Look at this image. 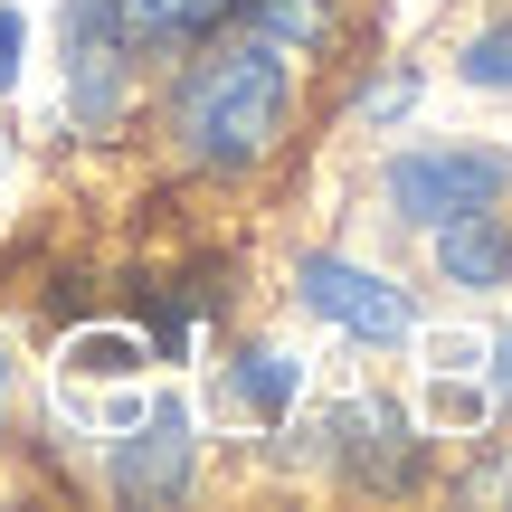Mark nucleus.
Returning a JSON list of instances; mask_svg holds the SVG:
<instances>
[{"label":"nucleus","instance_id":"39448f33","mask_svg":"<svg viewBox=\"0 0 512 512\" xmlns=\"http://www.w3.org/2000/svg\"><path fill=\"white\" fill-rule=\"evenodd\" d=\"M190 465H200V437H190L181 408H152V427H133L114 446V494L124 503H181L190 494Z\"/></svg>","mask_w":512,"mask_h":512},{"label":"nucleus","instance_id":"ddd939ff","mask_svg":"<svg viewBox=\"0 0 512 512\" xmlns=\"http://www.w3.org/2000/svg\"><path fill=\"white\" fill-rule=\"evenodd\" d=\"M408 95H418L408 76H380V86H361V95H351V114H361V124H389V114H399Z\"/></svg>","mask_w":512,"mask_h":512},{"label":"nucleus","instance_id":"4468645a","mask_svg":"<svg viewBox=\"0 0 512 512\" xmlns=\"http://www.w3.org/2000/svg\"><path fill=\"white\" fill-rule=\"evenodd\" d=\"M19 76V10H0V86Z\"/></svg>","mask_w":512,"mask_h":512},{"label":"nucleus","instance_id":"f03ea898","mask_svg":"<svg viewBox=\"0 0 512 512\" xmlns=\"http://www.w3.org/2000/svg\"><path fill=\"white\" fill-rule=\"evenodd\" d=\"M512 190V152H475V143H427L389 162V209L408 228H446V219H475V209H503Z\"/></svg>","mask_w":512,"mask_h":512},{"label":"nucleus","instance_id":"9d476101","mask_svg":"<svg viewBox=\"0 0 512 512\" xmlns=\"http://www.w3.org/2000/svg\"><path fill=\"white\" fill-rule=\"evenodd\" d=\"M228 380H238V399L275 427V418L294 408V389H304V370H294L285 351H238V370H228Z\"/></svg>","mask_w":512,"mask_h":512},{"label":"nucleus","instance_id":"9b49d317","mask_svg":"<svg viewBox=\"0 0 512 512\" xmlns=\"http://www.w3.org/2000/svg\"><path fill=\"white\" fill-rule=\"evenodd\" d=\"M456 76H465V86H512V19H494V29H475V38H465Z\"/></svg>","mask_w":512,"mask_h":512},{"label":"nucleus","instance_id":"423d86ee","mask_svg":"<svg viewBox=\"0 0 512 512\" xmlns=\"http://www.w3.org/2000/svg\"><path fill=\"white\" fill-rule=\"evenodd\" d=\"M332 456H342L351 484H408V475H418V437H408V418L380 408V399L332 418Z\"/></svg>","mask_w":512,"mask_h":512},{"label":"nucleus","instance_id":"6e6552de","mask_svg":"<svg viewBox=\"0 0 512 512\" xmlns=\"http://www.w3.org/2000/svg\"><path fill=\"white\" fill-rule=\"evenodd\" d=\"M238 19V0H124V29L133 48H200Z\"/></svg>","mask_w":512,"mask_h":512},{"label":"nucleus","instance_id":"20e7f679","mask_svg":"<svg viewBox=\"0 0 512 512\" xmlns=\"http://www.w3.org/2000/svg\"><path fill=\"white\" fill-rule=\"evenodd\" d=\"M294 285H304V304L323 313V323H342L351 342H408L418 332V313H408V294L389 285V275H370V266H351V256H304L294 266Z\"/></svg>","mask_w":512,"mask_h":512},{"label":"nucleus","instance_id":"2eb2a0df","mask_svg":"<svg viewBox=\"0 0 512 512\" xmlns=\"http://www.w3.org/2000/svg\"><path fill=\"white\" fill-rule=\"evenodd\" d=\"M494 399L512 408V332H503V342H494Z\"/></svg>","mask_w":512,"mask_h":512},{"label":"nucleus","instance_id":"f8f14e48","mask_svg":"<svg viewBox=\"0 0 512 512\" xmlns=\"http://www.w3.org/2000/svg\"><path fill=\"white\" fill-rule=\"evenodd\" d=\"M67 370H86V380H124V370H143V342H124V332H86V342L67 351Z\"/></svg>","mask_w":512,"mask_h":512},{"label":"nucleus","instance_id":"1a4fd4ad","mask_svg":"<svg viewBox=\"0 0 512 512\" xmlns=\"http://www.w3.org/2000/svg\"><path fill=\"white\" fill-rule=\"evenodd\" d=\"M238 10L256 19V38H266V48H294V57L332 48V0H238Z\"/></svg>","mask_w":512,"mask_h":512},{"label":"nucleus","instance_id":"7ed1b4c3","mask_svg":"<svg viewBox=\"0 0 512 512\" xmlns=\"http://www.w3.org/2000/svg\"><path fill=\"white\" fill-rule=\"evenodd\" d=\"M133 29L124 0H67V114L86 133H105L124 114V76H133Z\"/></svg>","mask_w":512,"mask_h":512},{"label":"nucleus","instance_id":"0eeeda50","mask_svg":"<svg viewBox=\"0 0 512 512\" xmlns=\"http://www.w3.org/2000/svg\"><path fill=\"white\" fill-rule=\"evenodd\" d=\"M437 266H446V285H503L512 275V228H503V209H475V219H446L437 228Z\"/></svg>","mask_w":512,"mask_h":512},{"label":"nucleus","instance_id":"f257e3e1","mask_svg":"<svg viewBox=\"0 0 512 512\" xmlns=\"http://www.w3.org/2000/svg\"><path fill=\"white\" fill-rule=\"evenodd\" d=\"M171 133H181V152H190L200 171H247V162H266L275 133H285V48L247 38V48L209 57V67L171 95Z\"/></svg>","mask_w":512,"mask_h":512}]
</instances>
